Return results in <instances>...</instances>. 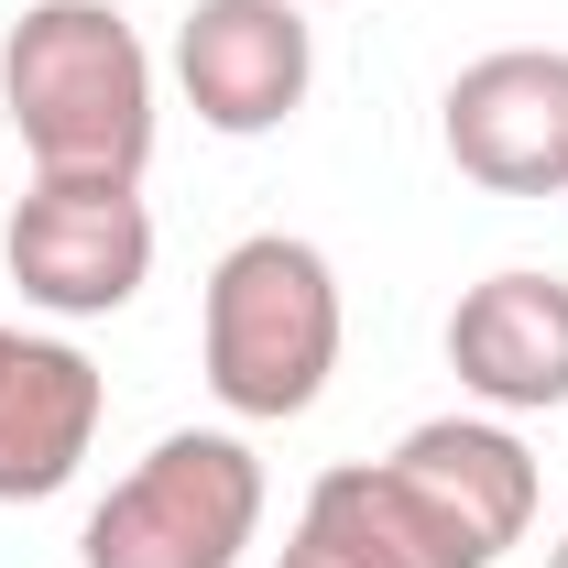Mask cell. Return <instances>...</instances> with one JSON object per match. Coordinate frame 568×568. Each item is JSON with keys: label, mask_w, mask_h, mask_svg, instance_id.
<instances>
[{"label": "cell", "mask_w": 568, "mask_h": 568, "mask_svg": "<svg viewBox=\"0 0 568 568\" xmlns=\"http://www.w3.org/2000/svg\"><path fill=\"white\" fill-rule=\"evenodd\" d=\"M437 142L493 197H568V55L558 44L470 55L437 99Z\"/></svg>", "instance_id": "8992f818"}, {"label": "cell", "mask_w": 568, "mask_h": 568, "mask_svg": "<svg viewBox=\"0 0 568 568\" xmlns=\"http://www.w3.org/2000/svg\"><path fill=\"white\" fill-rule=\"evenodd\" d=\"M252 536H263V459L230 426H175L110 481L77 558L88 568H241Z\"/></svg>", "instance_id": "277c9868"}, {"label": "cell", "mask_w": 568, "mask_h": 568, "mask_svg": "<svg viewBox=\"0 0 568 568\" xmlns=\"http://www.w3.org/2000/svg\"><path fill=\"white\" fill-rule=\"evenodd\" d=\"M547 568H568V536H558V547H547Z\"/></svg>", "instance_id": "8fae6325"}, {"label": "cell", "mask_w": 568, "mask_h": 568, "mask_svg": "<svg viewBox=\"0 0 568 568\" xmlns=\"http://www.w3.org/2000/svg\"><path fill=\"white\" fill-rule=\"evenodd\" d=\"M339 274L317 241L295 230H252L209 263V295H197V361H209V394L252 426L306 416L339 372Z\"/></svg>", "instance_id": "7a4b0ae2"}, {"label": "cell", "mask_w": 568, "mask_h": 568, "mask_svg": "<svg viewBox=\"0 0 568 568\" xmlns=\"http://www.w3.org/2000/svg\"><path fill=\"white\" fill-rule=\"evenodd\" d=\"M306 77H317V33H306V0H197L175 22V88L186 110L230 142H263L306 110Z\"/></svg>", "instance_id": "52a82bcc"}, {"label": "cell", "mask_w": 568, "mask_h": 568, "mask_svg": "<svg viewBox=\"0 0 568 568\" xmlns=\"http://www.w3.org/2000/svg\"><path fill=\"white\" fill-rule=\"evenodd\" d=\"M448 372L493 416H558L568 405V284L558 274H481L448 306Z\"/></svg>", "instance_id": "ba28073f"}, {"label": "cell", "mask_w": 568, "mask_h": 568, "mask_svg": "<svg viewBox=\"0 0 568 568\" xmlns=\"http://www.w3.org/2000/svg\"><path fill=\"white\" fill-rule=\"evenodd\" d=\"M339 481L405 568H493L536 525V459L503 416H426L394 459H339Z\"/></svg>", "instance_id": "3957f363"}, {"label": "cell", "mask_w": 568, "mask_h": 568, "mask_svg": "<svg viewBox=\"0 0 568 568\" xmlns=\"http://www.w3.org/2000/svg\"><path fill=\"white\" fill-rule=\"evenodd\" d=\"M110 416V383L77 339L0 328V503H55L88 470Z\"/></svg>", "instance_id": "9c48e42d"}, {"label": "cell", "mask_w": 568, "mask_h": 568, "mask_svg": "<svg viewBox=\"0 0 568 568\" xmlns=\"http://www.w3.org/2000/svg\"><path fill=\"white\" fill-rule=\"evenodd\" d=\"M274 568H405V558L372 536V514L351 503V481L317 470V493H306V514H295V536H284Z\"/></svg>", "instance_id": "30bf717a"}, {"label": "cell", "mask_w": 568, "mask_h": 568, "mask_svg": "<svg viewBox=\"0 0 568 568\" xmlns=\"http://www.w3.org/2000/svg\"><path fill=\"white\" fill-rule=\"evenodd\" d=\"M0 110L33 175L142 186L153 164V55L110 0H33L0 33Z\"/></svg>", "instance_id": "6da1fadb"}, {"label": "cell", "mask_w": 568, "mask_h": 568, "mask_svg": "<svg viewBox=\"0 0 568 568\" xmlns=\"http://www.w3.org/2000/svg\"><path fill=\"white\" fill-rule=\"evenodd\" d=\"M0 263L22 284V306H44V317H121L153 284V209H142V186L33 175V197L0 230Z\"/></svg>", "instance_id": "5b68a950"}, {"label": "cell", "mask_w": 568, "mask_h": 568, "mask_svg": "<svg viewBox=\"0 0 568 568\" xmlns=\"http://www.w3.org/2000/svg\"><path fill=\"white\" fill-rule=\"evenodd\" d=\"M306 11H317V0H306Z\"/></svg>", "instance_id": "7c38bea8"}]
</instances>
